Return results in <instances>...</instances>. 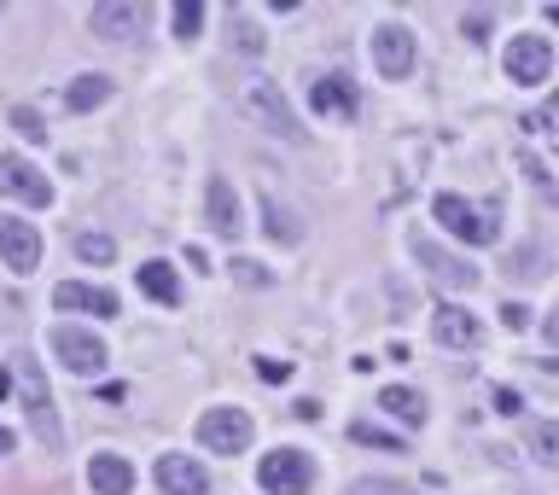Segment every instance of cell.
<instances>
[{
  "instance_id": "cell-25",
  "label": "cell",
  "mask_w": 559,
  "mask_h": 495,
  "mask_svg": "<svg viewBox=\"0 0 559 495\" xmlns=\"http://www.w3.org/2000/svg\"><path fill=\"white\" fill-rule=\"evenodd\" d=\"M350 437H356V443H367V449H391V455H402V449H408V443H402L396 431L373 426V420H356V426H350Z\"/></svg>"
},
{
  "instance_id": "cell-5",
  "label": "cell",
  "mask_w": 559,
  "mask_h": 495,
  "mask_svg": "<svg viewBox=\"0 0 559 495\" xmlns=\"http://www.w3.org/2000/svg\"><path fill=\"white\" fill-rule=\"evenodd\" d=\"M414 263L426 268L443 292H472V286H478V268L466 263V257H455V251H443L426 233H414Z\"/></svg>"
},
{
  "instance_id": "cell-38",
  "label": "cell",
  "mask_w": 559,
  "mask_h": 495,
  "mask_svg": "<svg viewBox=\"0 0 559 495\" xmlns=\"http://www.w3.org/2000/svg\"><path fill=\"white\" fill-rule=\"evenodd\" d=\"M6 396H12V373H6V367H0V402H6Z\"/></svg>"
},
{
  "instance_id": "cell-2",
  "label": "cell",
  "mask_w": 559,
  "mask_h": 495,
  "mask_svg": "<svg viewBox=\"0 0 559 495\" xmlns=\"http://www.w3.org/2000/svg\"><path fill=\"white\" fill-rule=\"evenodd\" d=\"M431 216L443 222V228L455 233V239H466V245H495L501 239V222H495V204L490 210H472L461 193H437V204H431Z\"/></svg>"
},
{
  "instance_id": "cell-32",
  "label": "cell",
  "mask_w": 559,
  "mask_h": 495,
  "mask_svg": "<svg viewBox=\"0 0 559 495\" xmlns=\"http://www.w3.org/2000/svg\"><path fill=\"white\" fill-rule=\"evenodd\" d=\"M257 379H268V385H286V379H292V362H280V356H257Z\"/></svg>"
},
{
  "instance_id": "cell-3",
  "label": "cell",
  "mask_w": 559,
  "mask_h": 495,
  "mask_svg": "<svg viewBox=\"0 0 559 495\" xmlns=\"http://www.w3.org/2000/svg\"><path fill=\"white\" fill-rule=\"evenodd\" d=\"M251 414L245 408H204V420H198V443L210 449V455H245L251 449Z\"/></svg>"
},
{
  "instance_id": "cell-23",
  "label": "cell",
  "mask_w": 559,
  "mask_h": 495,
  "mask_svg": "<svg viewBox=\"0 0 559 495\" xmlns=\"http://www.w3.org/2000/svg\"><path fill=\"white\" fill-rule=\"evenodd\" d=\"M525 443H530V455H536L542 466H559V420H530Z\"/></svg>"
},
{
  "instance_id": "cell-36",
  "label": "cell",
  "mask_w": 559,
  "mask_h": 495,
  "mask_svg": "<svg viewBox=\"0 0 559 495\" xmlns=\"http://www.w3.org/2000/svg\"><path fill=\"white\" fill-rule=\"evenodd\" d=\"M542 338H548V344H554V350H559V303H554V309H548V321H542Z\"/></svg>"
},
{
  "instance_id": "cell-21",
  "label": "cell",
  "mask_w": 559,
  "mask_h": 495,
  "mask_svg": "<svg viewBox=\"0 0 559 495\" xmlns=\"http://www.w3.org/2000/svg\"><path fill=\"white\" fill-rule=\"evenodd\" d=\"M263 216H268V239H274V245H297V239H303L297 210H292V204H280L274 193H263Z\"/></svg>"
},
{
  "instance_id": "cell-31",
  "label": "cell",
  "mask_w": 559,
  "mask_h": 495,
  "mask_svg": "<svg viewBox=\"0 0 559 495\" xmlns=\"http://www.w3.org/2000/svg\"><path fill=\"white\" fill-rule=\"evenodd\" d=\"M350 495H420V490H408V484H396V478H356Z\"/></svg>"
},
{
  "instance_id": "cell-9",
  "label": "cell",
  "mask_w": 559,
  "mask_h": 495,
  "mask_svg": "<svg viewBox=\"0 0 559 495\" xmlns=\"http://www.w3.org/2000/svg\"><path fill=\"white\" fill-rule=\"evenodd\" d=\"M0 268L12 274H35L41 268V233L18 216H0Z\"/></svg>"
},
{
  "instance_id": "cell-18",
  "label": "cell",
  "mask_w": 559,
  "mask_h": 495,
  "mask_svg": "<svg viewBox=\"0 0 559 495\" xmlns=\"http://www.w3.org/2000/svg\"><path fill=\"white\" fill-rule=\"evenodd\" d=\"M88 484H94V495H129L134 466L123 461V455H94V461H88Z\"/></svg>"
},
{
  "instance_id": "cell-34",
  "label": "cell",
  "mask_w": 559,
  "mask_h": 495,
  "mask_svg": "<svg viewBox=\"0 0 559 495\" xmlns=\"http://www.w3.org/2000/svg\"><path fill=\"white\" fill-rule=\"evenodd\" d=\"M461 30L472 35V41H484V30H490V12H472V18H461Z\"/></svg>"
},
{
  "instance_id": "cell-7",
  "label": "cell",
  "mask_w": 559,
  "mask_h": 495,
  "mask_svg": "<svg viewBox=\"0 0 559 495\" xmlns=\"http://www.w3.org/2000/svg\"><path fill=\"white\" fill-rule=\"evenodd\" d=\"M501 65H507V76H513L519 88H536V82H548V70H554V47H548V35H513Z\"/></svg>"
},
{
  "instance_id": "cell-15",
  "label": "cell",
  "mask_w": 559,
  "mask_h": 495,
  "mask_svg": "<svg viewBox=\"0 0 559 495\" xmlns=\"http://www.w3.org/2000/svg\"><path fill=\"white\" fill-rule=\"evenodd\" d=\"M53 303L65 309V315H94V321H111L117 315V292H105V286H82V280H65Z\"/></svg>"
},
{
  "instance_id": "cell-26",
  "label": "cell",
  "mask_w": 559,
  "mask_h": 495,
  "mask_svg": "<svg viewBox=\"0 0 559 495\" xmlns=\"http://www.w3.org/2000/svg\"><path fill=\"white\" fill-rule=\"evenodd\" d=\"M233 47H239L245 59H257V53H263V47H268V35L257 30V24H251L245 12H233Z\"/></svg>"
},
{
  "instance_id": "cell-19",
  "label": "cell",
  "mask_w": 559,
  "mask_h": 495,
  "mask_svg": "<svg viewBox=\"0 0 559 495\" xmlns=\"http://www.w3.org/2000/svg\"><path fill=\"white\" fill-rule=\"evenodd\" d=\"M134 280H140V292L152 297V303H181V280H175V268L169 263H140L134 268Z\"/></svg>"
},
{
  "instance_id": "cell-16",
  "label": "cell",
  "mask_w": 559,
  "mask_h": 495,
  "mask_svg": "<svg viewBox=\"0 0 559 495\" xmlns=\"http://www.w3.org/2000/svg\"><path fill=\"white\" fill-rule=\"evenodd\" d=\"M158 490L164 495H204L210 490V472L193 455H158Z\"/></svg>"
},
{
  "instance_id": "cell-6",
  "label": "cell",
  "mask_w": 559,
  "mask_h": 495,
  "mask_svg": "<svg viewBox=\"0 0 559 495\" xmlns=\"http://www.w3.org/2000/svg\"><path fill=\"white\" fill-rule=\"evenodd\" d=\"M53 356H59V362L70 367V373H82V379H94V373H105V362H111V356H105V344H99L94 332L88 327H53Z\"/></svg>"
},
{
  "instance_id": "cell-22",
  "label": "cell",
  "mask_w": 559,
  "mask_h": 495,
  "mask_svg": "<svg viewBox=\"0 0 559 495\" xmlns=\"http://www.w3.org/2000/svg\"><path fill=\"white\" fill-rule=\"evenodd\" d=\"M379 408H391L402 426H426V396L408 391V385H385V391H379Z\"/></svg>"
},
{
  "instance_id": "cell-20",
  "label": "cell",
  "mask_w": 559,
  "mask_h": 495,
  "mask_svg": "<svg viewBox=\"0 0 559 495\" xmlns=\"http://www.w3.org/2000/svg\"><path fill=\"white\" fill-rule=\"evenodd\" d=\"M111 99V76H99V70H88V76H76L65 88V105L70 111H99Z\"/></svg>"
},
{
  "instance_id": "cell-1",
  "label": "cell",
  "mask_w": 559,
  "mask_h": 495,
  "mask_svg": "<svg viewBox=\"0 0 559 495\" xmlns=\"http://www.w3.org/2000/svg\"><path fill=\"white\" fill-rule=\"evenodd\" d=\"M239 111L257 123L263 134H274V140H303V123H297V111H292V99L280 94V82H268V76H245L239 82Z\"/></svg>"
},
{
  "instance_id": "cell-29",
  "label": "cell",
  "mask_w": 559,
  "mask_h": 495,
  "mask_svg": "<svg viewBox=\"0 0 559 495\" xmlns=\"http://www.w3.org/2000/svg\"><path fill=\"white\" fill-rule=\"evenodd\" d=\"M12 129L24 134V140H47V123H41L35 105H12Z\"/></svg>"
},
{
  "instance_id": "cell-24",
  "label": "cell",
  "mask_w": 559,
  "mask_h": 495,
  "mask_svg": "<svg viewBox=\"0 0 559 495\" xmlns=\"http://www.w3.org/2000/svg\"><path fill=\"white\" fill-rule=\"evenodd\" d=\"M507 274H513V280H542V274H548V251H542V245H519Z\"/></svg>"
},
{
  "instance_id": "cell-17",
  "label": "cell",
  "mask_w": 559,
  "mask_h": 495,
  "mask_svg": "<svg viewBox=\"0 0 559 495\" xmlns=\"http://www.w3.org/2000/svg\"><path fill=\"white\" fill-rule=\"evenodd\" d=\"M309 99H315V111H321V117H338V123H350V117H356V105H362V99H356V82H350V76H338V70L321 76V82L309 88Z\"/></svg>"
},
{
  "instance_id": "cell-27",
  "label": "cell",
  "mask_w": 559,
  "mask_h": 495,
  "mask_svg": "<svg viewBox=\"0 0 559 495\" xmlns=\"http://www.w3.org/2000/svg\"><path fill=\"white\" fill-rule=\"evenodd\" d=\"M169 24H175L181 41H193L198 24H204V6H198V0H175V6H169Z\"/></svg>"
},
{
  "instance_id": "cell-40",
  "label": "cell",
  "mask_w": 559,
  "mask_h": 495,
  "mask_svg": "<svg viewBox=\"0 0 559 495\" xmlns=\"http://www.w3.org/2000/svg\"><path fill=\"white\" fill-rule=\"evenodd\" d=\"M554 111H559V99H554Z\"/></svg>"
},
{
  "instance_id": "cell-28",
  "label": "cell",
  "mask_w": 559,
  "mask_h": 495,
  "mask_svg": "<svg viewBox=\"0 0 559 495\" xmlns=\"http://www.w3.org/2000/svg\"><path fill=\"white\" fill-rule=\"evenodd\" d=\"M76 257L82 263H111L117 245H111V233H76Z\"/></svg>"
},
{
  "instance_id": "cell-12",
  "label": "cell",
  "mask_w": 559,
  "mask_h": 495,
  "mask_svg": "<svg viewBox=\"0 0 559 495\" xmlns=\"http://www.w3.org/2000/svg\"><path fill=\"white\" fill-rule=\"evenodd\" d=\"M146 24V6H129V0H105V6H88V30L99 41H129Z\"/></svg>"
},
{
  "instance_id": "cell-11",
  "label": "cell",
  "mask_w": 559,
  "mask_h": 495,
  "mask_svg": "<svg viewBox=\"0 0 559 495\" xmlns=\"http://www.w3.org/2000/svg\"><path fill=\"white\" fill-rule=\"evenodd\" d=\"M373 65L385 82H402L408 70H414V35L402 30V24H385V30H373Z\"/></svg>"
},
{
  "instance_id": "cell-30",
  "label": "cell",
  "mask_w": 559,
  "mask_h": 495,
  "mask_svg": "<svg viewBox=\"0 0 559 495\" xmlns=\"http://www.w3.org/2000/svg\"><path fill=\"white\" fill-rule=\"evenodd\" d=\"M228 268H233V280H239V286H268V280H274V274H268L257 257H233Z\"/></svg>"
},
{
  "instance_id": "cell-33",
  "label": "cell",
  "mask_w": 559,
  "mask_h": 495,
  "mask_svg": "<svg viewBox=\"0 0 559 495\" xmlns=\"http://www.w3.org/2000/svg\"><path fill=\"white\" fill-rule=\"evenodd\" d=\"M501 327H507V332H525L530 327V309H525V303H507V309H501Z\"/></svg>"
},
{
  "instance_id": "cell-4",
  "label": "cell",
  "mask_w": 559,
  "mask_h": 495,
  "mask_svg": "<svg viewBox=\"0 0 559 495\" xmlns=\"http://www.w3.org/2000/svg\"><path fill=\"white\" fill-rule=\"evenodd\" d=\"M257 484H263L268 495H309L315 461H309L303 449H274V455H263V466H257Z\"/></svg>"
},
{
  "instance_id": "cell-39",
  "label": "cell",
  "mask_w": 559,
  "mask_h": 495,
  "mask_svg": "<svg viewBox=\"0 0 559 495\" xmlns=\"http://www.w3.org/2000/svg\"><path fill=\"white\" fill-rule=\"evenodd\" d=\"M554 24H559V6H554Z\"/></svg>"
},
{
  "instance_id": "cell-37",
  "label": "cell",
  "mask_w": 559,
  "mask_h": 495,
  "mask_svg": "<svg viewBox=\"0 0 559 495\" xmlns=\"http://www.w3.org/2000/svg\"><path fill=\"white\" fill-rule=\"evenodd\" d=\"M12 443H18V437H12V431L0 426V455H12Z\"/></svg>"
},
{
  "instance_id": "cell-8",
  "label": "cell",
  "mask_w": 559,
  "mask_h": 495,
  "mask_svg": "<svg viewBox=\"0 0 559 495\" xmlns=\"http://www.w3.org/2000/svg\"><path fill=\"white\" fill-rule=\"evenodd\" d=\"M18 379H24V408H30V426L35 437L47 443V449H59V420H53V396H47V385H41V367L30 362V356H18Z\"/></svg>"
},
{
  "instance_id": "cell-13",
  "label": "cell",
  "mask_w": 559,
  "mask_h": 495,
  "mask_svg": "<svg viewBox=\"0 0 559 495\" xmlns=\"http://www.w3.org/2000/svg\"><path fill=\"white\" fill-rule=\"evenodd\" d=\"M431 332H437V344H449V350H478V344H484L478 315L461 309V303H443V309L431 315Z\"/></svg>"
},
{
  "instance_id": "cell-14",
  "label": "cell",
  "mask_w": 559,
  "mask_h": 495,
  "mask_svg": "<svg viewBox=\"0 0 559 495\" xmlns=\"http://www.w3.org/2000/svg\"><path fill=\"white\" fill-rule=\"evenodd\" d=\"M204 216H210V233H222V239H239V193H233L228 175H210V187H204Z\"/></svg>"
},
{
  "instance_id": "cell-10",
  "label": "cell",
  "mask_w": 559,
  "mask_h": 495,
  "mask_svg": "<svg viewBox=\"0 0 559 495\" xmlns=\"http://www.w3.org/2000/svg\"><path fill=\"white\" fill-rule=\"evenodd\" d=\"M0 193L24 198V204H53V181L30 164V158H18V152H0Z\"/></svg>"
},
{
  "instance_id": "cell-35",
  "label": "cell",
  "mask_w": 559,
  "mask_h": 495,
  "mask_svg": "<svg viewBox=\"0 0 559 495\" xmlns=\"http://www.w3.org/2000/svg\"><path fill=\"white\" fill-rule=\"evenodd\" d=\"M495 408H501V414H519L525 402H519V391H507V385H501V391H495Z\"/></svg>"
}]
</instances>
